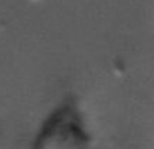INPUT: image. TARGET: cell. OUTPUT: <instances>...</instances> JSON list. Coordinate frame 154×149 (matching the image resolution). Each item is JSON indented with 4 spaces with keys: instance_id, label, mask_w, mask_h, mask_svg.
I'll use <instances>...</instances> for the list:
<instances>
[{
    "instance_id": "obj_1",
    "label": "cell",
    "mask_w": 154,
    "mask_h": 149,
    "mask_svg": "<svg viewBox=\"0 0 154 149\" xmlns=\"http://www.w3.org/2000/svg\"><path fill=\"white\" fill-rule=\"evenodd\" d=\"M89 136L74 115L60 110L45 121L33 149H89Z\"/></svg>"
},
{
    "instance_id": "obj_2",
    "label": "cell",
    "mask_w": 154,
    "mask_h": 149,
    "mask_svg": "<svg viewBox=\"0 0 154 149\" xmlns=\"http://www.w3.org/2000/svg\"><path fill=\"white\" fill-rule=\"evenodd\" d=\"M32 2H42V0H32Z\"/></svg>"
}]
</instances>
